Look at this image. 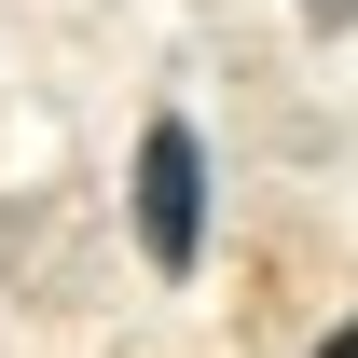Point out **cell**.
Instances as JSON below:
<instances>
[{
  "label": "cell",
  "instance_id": "3957f363",
  "mask_svg": "<svg viewBox=\"0 0 358 358\" xmlns=\"http://www.w3.org/2000/svg\"><path fill=\"white\" fill-rule=\"evenodd\" d=\"M317 358H358V331H331V345H317Z\"/></svg>",
  "mask_w": 358,
  "mask_h": 358
},
{
  "label": "cell",
  "instance_id": "6da1fadb",
  "mask_svg": "<svg viewBox=\"0 0 358 358\" xmlns=\"http://www.w3.org/2000/svg\"><path fill=\"white\" fill-rule=\"evenodd\" d=\"M124 221H138V262H152V275H193V262H207V138L179 124V110H152V124H138Z\"/></svg>",
  "mask_w": 358,
  "mask_h": 358
},
{
  "label": "cell",
  "instance_id": "7a4b0ae2",
  "mask_svg": "<svg viewBox=\"0 0 358 358\" xmlns=\"http://www.w3.org/2000/svg\"><path fill=\"white\" fill-rule=\"evenodd\" d=\"M303 14H317V28H358V0H303Z\"/></svg>",
  "mask_w": 358,
  "mask_h": 358
}]
</instances>
